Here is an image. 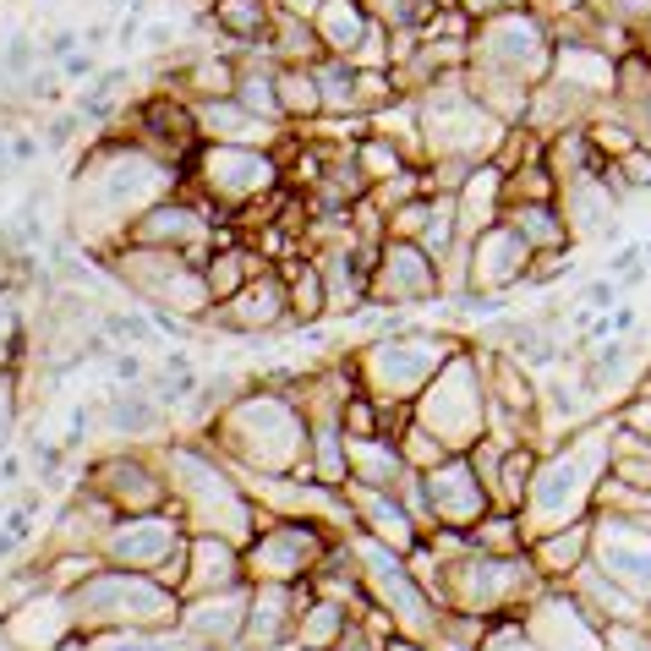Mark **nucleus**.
Segmentation results:
<instances>
[{
  "mask_svg": "<svg viewBox=\"0 0 651 651\" xmlns=\"http://www.w3.org/2000/svg\"><path fill=\"white\" fill-rule=\"evenodd\" d=\"M427 493H438L444 504H433V520L438 526H476L487 515V493L476 482V465L471 460H444L422 476Z\"/></svg>",
  "mask_w": 651,
  "mask_h": 651,
  "instance_id": "f257e3e1",
  "label": "nucleus"
},
{
  "mask_svg": "<svg viewBox=\"0 0 651 651\" xmlns=\"http://www.w3.org/2000/svg\"><path fill=\"white\" fill-rule=\"evenodd\" d=\"M378 279H383V296L389 301H416V296H427V290H438V263L427 258L422 247H389L383 252V269H378Z\"/></svg>",
  "mask_w": 651,
  "mask_h": 651,
  "instance_id": "f03ea898",
  "label": "nucleus"
},
{
  "mask_svg": "<svg viewBox=\"0 0 651 651\" xmlns=\"http://www.w3.org/2000/svg\"><path fill=\"white\" fill-rule=\"evenodd\" d=\"M137 247H186V241H197V208L192 203H159L148 208L143 230H137Z\"/></svg>",
  "mask_w": 651,
  "mask_h": 651,
  "instance_id": "7ed1b4c3",
  "label": "nucleus"
},
{
  "mask_svg": "<svg viewBox=\"0 0 651 651\" xmlns=\"http://www.w3.org/2000/svg\"><path fill=\"white\" fill-rule=\"evenodd\" d=\"M580 558H586V526H569L558 537L537 542V569H548V575H575Z\"/></svg>",
  "mask_w": 651,
  "mask_h": 651,
  "instance_id": "20e7f679",
  "label": "nucleus"
},
{
  "mask_svg": "<svg viewBox=\"0 0 651 651\" xmlns=\"http://www.w3.org/2000/svg\"><path fill=\"white\" fill-rule=\"evenodd\" d=\"M323 17H329V22H323V33H329V44H334V50H356V44H362L367 17L351 6V0H334V6L323 11Z\"/></svg>",
  "mask_w": 651,
  "mask_h": 651,
  "instance_id": "39448f33",
  "label": "nucleus"
},
{
  "mask_svg": "<svg viewBox=\"0 0 651 651\" xmlns=\"http://www.w3.org/2000/svg\"><path fill=\"white\" fill-rule=\"evenodd\" d=\"M219 17H225V28L230 33H263V11L252 6V0H219Z\"/></svg>",
  "mask_w": 651,
  "mask_h": 651,
  "instance_id": "423d86ee",
  "label": "nucleus"
},
{
  "mask_svg": "<svg viewBox=\"0 0 651 651\" xmlns=\"http://www.w3.org/2000/svg\"><path fill=\"white\" fill-rule=\"evenodd\" d=\"M148 323H154L148 312H110V318H104V329H110V340H121V345H126V340H132V345H143L148 334H154Z\"/></svg>",
  "mask_w": 651,
  "mask_h": 651,
  "instance_id": "0eeeda50",
  "label": "nucleus"
},
{
  "mask_svg": "<svg viewBox=\"0 0 651 651\" xmlns=\"http://www.w3.org/2000/svg\"><path fill=\"white\" fill-rule=\"evenodd\" d=\"M110 372L126 383V389H137V383H143V362H137L132 351H110Z\"/></svg>",
  "mask_w": 651,
  "mask_h": 651,
  "instance_id": "6e6552de",
  "label": "nucleus"
},
{
  "mask_svg": "<svg viewBox=\"0 0 651 651\" xmlns=\"http://www.w3.org/2000/svg\"><path fill=\"white\" fill-rule=\"evenodd\" d=\"M487 651H542V646H537V635H526V630H498L493 641H487Z\"/></svg>",
  "mask_w": 651,
  "mask_h": 651,
  "instance_id": "1a4fd4ad",
  "label": "nucleus"
},
{
  "mask_svg": "<svg viewBox=\"0 0 651 651\" xmlns=\"http://www.w3.org/2000/svg\"><path fill=\"white\" fill-rule=\"evenodd\" d=\"M586 301H591L597 312L619 307V285H613V279H591V285H586Z\"/></svg>",
  "mask_w": 651,
  "mask_h": 651,
  "instance_id": "9d476101",
  "label": "nucleus"
},
{
  "mask_svg": "<svg viewBox=\"0 0 651 651\" xmlns=\"http://www.w3.org/2000/svg\"><path fill=\"white\" fill-rule=\"evenodd\" d=\"M6 159H11V165H33V159H39V137H28V132L11 137V143H6Z\"/></svg>",
  "mask_w": 651,
  "mask_h": 651,
  "instance_id": "9b49d317",
  "label": "nucleus"
},
{
  "mask_svg": "<svg viewBox=\"0 0 651 651\" xmlns=\"http://www.w3.org/2000/svg\"><path fill=\"white\" fill-rule=\"evenodd\" d=\"M367 154H389V170L400 176V154H394V143H389V148H383V143H367ZM362 170H367V176H378L383 159H362Z\"/></svg>",
  "mask_w": 651,
  "mask_h": 651,
  "instance_id": "f8f14e48",
  "label": "nucleus"
},
{
  "mask_svg": "<svg viewBox=\"0 0 651 651\" xmlns=\"http://www.w3.org/2000/svg\"><path fill=\"white\" fill-rule=\"evenodd\" d=\"M61 72L72 77V83H88V77H93V61H88V55H66Z\"/></svg>",
  "mask_w": 651,
  "mask_h": 651,
  "instance_id": "ddd939ff",
  "label": "nucleus"
},
{
  "mask_svg": "<svg viewBox=\"0 0 651 651\" xmlns=\"http://www.w3.org/2000/svg\"><path fill=\"white\" fill-rule=\"evenodd\" d=\"M372 651H433L427 641H416V635H389V641H378Z\"/></svg>",
  "mask_w": 651,
  "mask_h": 651,
  "instance_id": "4468645a",
  "label": "nucleus"
},
{
  "mask_svg": "<svg viewBox=\"0 0 651 651\" xmlns=\"http://www.w3.org/2000/svg\"><path fill=\"white\" fill-rule=\"evenodd\" d=\"M17 476H22V460L6 455V460H0V482H17Z\"/></svg>",
  "mask_w": 651,
  "mask_h": 651,
  "instance_id": "2eb2a0df",
  "label": "nucleus"
},
{
  "mask_svg": "<svg viewBox=\"0 0 651 651\" xmlns=\"http://www.w3.org/2000/svg\"><path fill=\"white\" fill-rule=\"evenodd\" d=\"M641 258H646V263H651V236H646V241H641Z\"/></svg>",
  "mask_w": 651,
  "mask_h": 651,
  "instance_id": "dca6fc26",
  "label": "nucleus"
},
{
  "mask_svg": "<svg viewBox=\"0 0 651 651\" xmlns=\"http://www.w3.org/2000/svg\"><path fill=\"white\" fill-rule=\"evenodd\" d=\"M0 651H17V646H11V641H6V630H0Z\"/></svg>",
  "mask_w": 651,
  "mask_h": 651,
  "instance_id": "f3484780",
  "label": "nucleus"
},
{
  "mask_svg": "<svg viewBox=\"0 0 651 651\" xmlns=\"http://www.w3.org/2000/svg\"><path fill=\"white\" fill-rule=\"evenodd\" d=\"M569 651H586V646H569Z\"/></svg>",
  "mask_w": 651,
  "mask_h": 651,
  "instance_id": "a211bd4d",
  "label": "nucleus"
}]
</instances>
